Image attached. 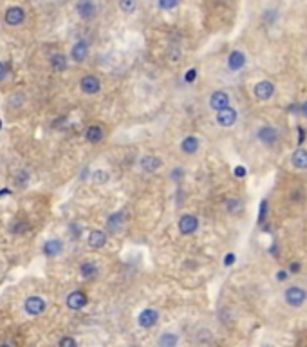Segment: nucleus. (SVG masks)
<instances>
[{
  "instance_id": "f257e3e1",
  "label": "nucleus",
  "mask_w": 307,
  "mask_h": 347,
  "mask_svg": "<svg viewBox=\"0 0 307 347\" xmlns=\"http://www.w3.org/2000/svg\"><path fill=\"white\" fill-rule=\"evenodd\" d=\"M284 300L288 302L291 308H300L307 300V291L300 286H289L286 293H284Z\"/></svg>"
},
{
  "instance_id": "f03ea898",
  "label": "nucleus",
  "mask_w": 307,
  "mask_h": 347,
  "mask_svg": "<svg viewBox=\"0 0 307 347\" xmlns=\"http://www.w3.org/2000/svg\"><path fill=\"white\" fill-rule=\"evenodd\" d=\"M89 52H90V45L87 40H76L72 43L71 51H69V58L74 63H83L89 58Z\"/></svg>"
},
{
  "instance_id": "7ed1b4c3",
  "label": "nucleus",
  "mask_w": 307,
  "mask_h": 347,
  "mask_svg": "<svg viewBox=\"0 0 307 347\" xmlns=\"http://www.w3.org/2000/svg\"><path fill=\"white\" fill-rule=\"evenodd\" d=\"M24 309L25 313L31 315V317H38V315H42L47 309V300L38 295H31L24 300Z\"/></svg>"
},
{
  "instance_id": "20e7f679",
  "label": "nucleus",
  "mask_w": 307,
  "mask_h": 347,
  "mask_svg": "<svg viewBox=\"0 0 307 347\" xmlns=\"http://www.w3.org/2000/svg\"><path fill=\"white\" fill-rule=\"evenodd\" d=\"M76 13L81 20H94L98 14V5L94 0H76Z\"/></svg>"
},
{
  "instance_id": "39448f33",
  "label": "nucleus",
  "mask_w": 307,
  "mask_h": 347,
  "mask_svg": "<svg viewBox=\"0 0 307 347\" xmlns=\"http://www.w3.org/2000/svg\"><path fill=\"white\" fill-rule=\"evenodd\" d=\"M78 85H80L81 92L87 96H94L101 90V81H99V78L94 76V74H85V76H81Z\"/></svg>"
},
{
  "instance_id": "423d86ee",
  "label": "nucleus",
  "mask_w": 307,
  "mask_h": 347,
  "mask_svg": "<svg viewBox=\"0 0 307 347\" xmlns=\"http://www.w3.org/2000/svg\"><path fill=\"white\" fill-rule=\"evenodd\" d=\"M25 20V11L24 7L20 5H9L4 13V22L11 27H16V25H22Z\"/></svg>"
},
{
  "instance_id": "0eeeda50",
  "label": "nucleus",
  "mask_w": 307,
  "mask_h": 347,
  "mask_svg": "<svg viewBox=\"0 0 307 347\" xmlns=\"http://www.w3.org/2000/svg\"><path fill=\"white\" fill-rule=\"evenodd\" d=\"M177 228L181 235H192L199 230V219L194 214H184L177 221Z\"/></svg>"
},
{
  "instance_id": "6e6552de",
  "label": "nucleus",
  "mask_w": 307,
  "mask_h": 347,
  "mask_svg": "<svg viewBox=\"0 0 307 347\" xmlns=\"http://www.w3.org/2000/svg\"><path fill=\"white\" fill-rule=\"evenodd\" d=\"M87 304H89V297L80 290L71 291V293L65 297V306L71 309V311H80V309H83Z\"/></svg>"
},
{
  "instance_id": "1a4fd4ad",
  "label": "nucleus",
  "mask_w": 307,
  "mask_h": 347,
  "mask_svg": "<svg viewBox=\"0 0 307 347\" xmlns=\"http://www.w3.org/2000/svg\"><path fill=\"white\" fill-rule=\"evenodd\" d=\"M257 139L266 147H273L275 143L279 141V130L271 127V125H264L257 130Z\"/></svg>"
},
{
  "instance_id": "9d476101",
  "label": "nucleus",
  "mask_w": 307,
  "mask_h": 347,
  "mask_svg": "<svg viewBox=\"0 0 307 347\" xmlns=\"http://www.w3.org/2000/svg\"><path fill=\"white\" fill-rule=\"evenodd\" d=\"M237 118H239L237 110L232 109V107H226V109L217 110L215 123H217L219 127H224V129H228V127H233V125L237 123Z\"/></svg>"
},
{
  "instance_id": "9b49d317",
  "label": "nucleus",
  "mask_w": 307,
  "mask_h": 347,
  "mask_svg": "<svg viewBox=\"0 0 307 347\" xmlns=\"http://www.w3.org/2000/svg\"><path fill=\"white\" fill-rule=\"evenodd\" d=\"M230 94H228L226 90H213L212 94H210L208 98V105H210V109H213L215 112L221 109H226V107H230Z\"/></svg>"
},
{
  "instance_id": "f8f14e48",
  "label": "nucleus",
  "mask_w": 307,
  "mask_h": 347,
  "mask_svg": "<svg viewBox=\"0 0 307 347\" xmlns=\"http://www.w3.org/2000/svg\"><path fill=\"white\" fill-rule=\"evenodd\" d=\"M157 322H159V313L152 308L143 309L141 313H139V317H137V326L143 329H152Z\"/></svg>"
},
{
  "instance_id": "ddd939ff",
  "label": "nucleus",
  "mask_w": 307,
  "mask_h": 347,
  "mask_svg": "<svg viewBox=\"0 0 307 347\" xmlns=\"http://www.w3.org/2000/svg\"><path fill=\"white\" fill-rule=\"evenodd\" d=\"M63 250H65V246H63V241H60V239H47L42 244V253L49 259H54L58 255H61Z\"/></svg>"
},
{
  "instance_id": "4468645a",
  "label": "nucleus",
  "mask_w": 307,
  "mask_h": 347,
  "mask_svg": "<svg viewBox=\"0 0 307 347\" xmlns=\"http://www.w3.org/2000/svg\"><path fill=\"white\" fill-rule=\"evenodd\" d=\"M253 94H255V98L260 101L270 100L271 96L275 94V85L270 80H262V81H259V83H255V87H253Z\"/></svg>"
},
{
  "instance_id": "2eb2a0df",
  "label": "nucleus",
  "mask_w": 307,
  "mask_h": 347,
  "mask_svg": "<svg viewBox=\"0 0 307 347\" xmlns=\"http://www.w3.org/2000/svg\"><path fill=\"white\" fill-rule=\"evenodd\" d=\"M161 165H163L161 157L154 156V154H147V156H143L141 159H139V167H141L143 172H147V174L157 172L161 168Z\"/></svg>"
},
{
  "instance_id": "dca6fc26",
  "label": "nucleus",
  "mask_w": 307,
  "mask_h": 347,
  "mask_svg": "<svg viewBox=\"0 0 307 347\" xmlns=\"http://www.w3.org/2000/svg\"><path fill=\"white\" fill-rule=\"evenodd\" d=\"M87 244L92 250H101L107 244V232H103V230H92L89 233V237H87Z\"/></svg>"
},
{
  "instance_id": "f3484780",
  "label": "nucleus",
  "mask_w": 307,
  "mask_h": 347,
  "mask_svg": "<svg viewBox=\"0 0 307 347\" xmlns=\"http://www.w3.org/2000/svg\"><path fill=\"white\" fill-rule=\"evenodd\" d=\"M49 67H51L54 72H65L67 67H69V58L61 52H54L49 58Z\"/></svg>"
},
{
  "instance_id": "a211bd4d",
  "label": "nucleus",
  "mask_w": 307,
  "mask_h": 347,
  "mask_svg": "<svg viewBox=\"0 0 307 347\" xmlns=\"http://www.w3.org/2000/svg\"><path fill=\"white\" fill-rule=\"evenodd\" d=\"M103 138H105L103 127H99V125H89L85 129V139L90 145H98V143L103 141Z\"/></svg>"
},
{
  "instance_id": "6ab92c4d",
  "label": "nucleus",
  "mask_w": 307,
  "mask_h": 347,
  "mask_svg": "<svg viewBox=\"0 0 307 347\" xmlns=\"http://www.w3.org/2000/svg\"><path fill=\"white\" fill-rule=\"evenodd\" d=\"M78 271H80V275L83 277V279H96L99 273V268L98 264H96L94 261H90V259H87V261H83L80 264V268H78Z\"/></svg>"
},
{
  "instance_id": "aec40b11",
  "label": "nucleus",
  "mask_w": 307,
  "mask_h": 347,
  "mask_svg": "<svg viewBox=\"0 0 307 347\" xmlns=\"http://www.w3.org/2000/svg\"><path fill=\"white\" fill-rule=\"evenodd\" d=\"M246 65V54L242 51H232L228 54V69L230 71H241Z\"/></svg>"
},
{
  "instance_id": "412c9836",
  "label": "nucleus",
  "mask_w": 307,
  "mask_h": 347,
  "mask_svg": "<svg viewBox=\"0 0 307 347\" xmlns=\"http://www.w3.org/2000/svg\"><path fill=\"white\" fill-rule=\"evenodd\" d=\"M199 147H201V141H199V138H195V136H186V138L181 141V150H183V154H186V156L197 154Z\"/></svg>"
},
{
  "instance_id": "4be33fe9",
  "label": "nucleus",
  "mask_w": 307,
  "mask_h": 347,
  "mask_svg": "<svg viewBox=\"0 0 307 347\" xmlns=\"http://www.w3.org/2000/svg\"><path fill=\"white\" fill-rule=\"evenodd\" d=\"M123 224H125V217H123L121 212H118V214L109 215V217H107V232H110V233H118V232H121Z\"/></svg>"
},
{
  "instance_id": "5701e85b",
  "label": "nucleus",
  "mask_w": 307,
  "mask_h": 347,
  "mask_svg": "<svg viewBox=\"0 0 307 347\" xmlns=\"http://www.w3.org/2000/svg\"><path fill=\"white\" fill-rule=\"evenodd\" d=\"M291 163L293 167L298 168V170H306L307 168V150L306 148H297L291 156Z\"/></svg>"
},
{
  "instance_id": "b1692460",
  "label": "nucleus",
  "mask_w": 307,
  "mask_h": 347,
  "mask_svg": "<svg viewBox=\"0 0 307 347\" xmlns=\"http://www.w3.org/2000/svg\"><path fill=\"white\" fill-rule=\"evenodd\" d=\"M177 342H179V337L175 333H170V331H166V333H163L157 338V346L161 347H175Z\"/></svg>"
},
{
  "instance_id": "393cba45",
  "label": "nucleus",
  "mask_w": 307,
  "mask_h": 347,
  "mask_svg": "<svg viewBox=\"0 0 307 347\" xmlns=\"http://www.w3.org/2000/svg\"><path fill=\"white\" fill-rule=\"evenodd\" d=\"M31 179V174L27 170H16L14 172V177H13V183L14 186H18V188H25Z\"/></svg>"
},
{
  "instance_id": "a878e982",
  "label": "nucleus",
  "mask_w": 307,
  "mask_h": 347,
  "mask_svg": "<svg viewBox=\"0 0 307 347\" xmlns=\"http://www.w3.org/2000/svg\"><path fill=\"white\" fill-rule=\"evenodd\" d=\"M119 9L125 14H132L137 9V0H119Z\"/></svg>"
},
{
  "instance_id": "bb28decb",
  "label": "nucleus",
  "mask_w": 307,
  "mask_h": 347,
  "mask_svg": "<svg viewBox=\"0 0 307 347\" xmlns=\"http://www.w3.org/2000/svg\"><path fill=\"white\" fill-rule=\"evenodd\" d=\"M109 179H110V176L107 170H101V168H99V170L92 172V181H94L96 185H105Z\"/></svg>"
},
{
  "instance_id": "cd10ccee",
  "label": "nucleus",
  "mask_w": 307,
  "mask_h": 347,
  "mask_svg": "<svg viewBox=\"0 0 307 347\" xmlns=\"http://www.w3.org/2000/svg\"><path fill=\"white\" fill-rule=\"evenodd\" d=\"M179 4H181V0H157V7H159V9H163V11L175 9Z\"/></svg>"
},
{
  "instance_id": "c85d7f7f",
  "label": "nucleus",
  "mask_w": 307,
  "mask_h": 347,
  "mask_svg": "<svg viewBox=\"0 0 307 347\" xmlns=\"http://www.w3.org/2000/svg\"><path fill=\"white\" fill-rule=\"evenodd\" d=\"M226 208H228V212H230V214H235V212H239V210L242 208V205H241V201H239V199H228L226 201Z\"/></svg>"
},
{
  "instance_id": "c756f323",
  "label": "nucleus",
  "mask_w": 307,
  "mask_h": 347,
  "mask_svg": "<svg viewBox=\"0 0 307 347\" xmlns=\"http://www.w3.org/2000/svg\"><path fill=\"white\" fill-rule=\"evenodd\" d=\"M58 346L60 347H76L78 346V342H76L72 337H61L60 340H58Z\"/></svg>"
},
{
  "instance_id": "7c9ffc66",
  "label": "nucleus",
  "mask_w": 307,
  "mask_h": 347,
  "mask_svg": "<svg viewBox=\"0 0 307 347\" xmlns=\"http://www.w3.org/2000/svg\"><path fill=\"white\" fill-rule=\"evenodd\" d=\"M27 230V223H22V221H14L13 224H11V233H22L20 230Z\"/></svg>"
},
{
  "instance_id": "2f4dec72",
  "label": "nucleus",
  "mask_w": 307,
  "mask_h": 347,
  "mask_svg": "<svg viewBox=\"0 0 307 347\" xmlns=\"http://www.w3.org/2000/svg\"><path fill=\"white\" fill-rule=\"evenodd\" d=\"M7 76H9V65L5 62H0V81H4Z\"/></svg>"
},
{
  "instance_id": "473e14b6",
  "label": "nucleus",
  "mask_w": 307,
  "mask_h": 347,
  "mask_svg": "<svg viewBox=\"0 0 307 347\" xmlns=\"http://www.w3.org/2000/svg\"><path fill=\"white\" fill-rule=\"evenodd\" d=\"M266 214H268V201H262V205H260V223H264L266 219Z\"/></svg>"
},
{
  "instance_id": "72a5a7b5",
  "label": "nucleus",
  "mask_w": 307,
  "mask_h": 347,
  "mask_svg": "<svg viewBox=\"0 0 307 347\" xmlns=\"http://www.w3.org/2000/svg\"><path fill=\"white\" fill-rule=\"evenodd\" d=\"M197 78V71L195 69H190V71H186V76H184V81H188V83H192V81Z\"/></svg>"
},
{
  "instance_id": "f704fd0d",
  "label": "nucleus",
  "mask_w": 307,
  "mask_h": 347,
  "mask_svg": "<svg viewBox=\"0 0 307 347\" xmlns=\"http://www.w3.org/2000/svg\"><path fill=\"white\" fill-rule=\"evenodd\" d=\"M170 174H172V179H181V177H183V174H184V170H183V168H174Z\"/></svg>"
},
{
  "instance_id": "c9c22d12",
  "label": "nucleus",
  "mask_w": 307,
  "mask_h": 347,
  "mask_svg": "<svg viewBox=\"0 0 307 347\" xmlns=\"http://www.w3.org/2000/svg\"><path fill=\"white\" fill-rule=\"evenodd\" d=\"M233 262H235V253H228L224 257V266H232Z\"/></svg>"
},
{
  "instance_id": "e433bc0d",
  "label": "nucleus",
  "mask_w": 307,
  "mask_h": 347,
  "mask_svg": "<svg viewBox=\"0 0 307 347\" xmlns=\"http://www.w3.org/2000/svg\"><path fill=\"white\" fill-rule=\"evenodd\" d=\"M286 279H288V271L280 270L279 273H277V281H286Z\"/></svg>"
},
{
  "instance_id": "4c0bfd02",
  "label": "nucleus",
  "mask_w": 307,
  "mask_h": 347,
  "mask_svg": "<svg viewBox=\"0 0 307 347\" xmlns=\"http://www.w3.org/2000/svg\"><path fill=\"white\" fill-rule=\"evenodd\" d=\"M235 176L237 177H244L246 176V168L244 167H237L235 168Z\"/></svg>"
},
{
  "instance_id": "58836bf2",
  "label": "nucleus",
  "mask_w": 307,
  "mask_h": 347,
  "mask_svg": "<svg viewBox=\"0 0 307 347\" xmlns=\"http://www.w3.org/2000/svg\"><path fill=\"white\" fill-rule=\"evenodd\" d=\"M300 112H302V116H306V118H307V100L300 105Z\"/></svg>"
},
{
  "instance_id": "ea45409f",
  "label": "nucleus",
  "mask_w": 307,
  "mask_h": 347,
  "mask_svg": "<svg viewBox=\"0 0 307 347\" xmlns=\"http://www.w3.org/2000/svg\"><path fill=\"white\" fill-rule=\"evenodd\" d=\"M289 270L293 271V273H297V271H300V264H298V262H293V264L289 266Z\"/></svg>"
}]
</instances>
